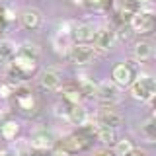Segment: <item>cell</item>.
<instances>
[{
  "label": "cell",
  "instance_id": "6da1fadb",
  "mask_svg": "<svg viewBox=\"0 0 156 156\" xmlns=\"http://www.w3.org/2000/svg\"><path fill=\"white\" fill-rule=\"evenodd\" d=\"M37 62L39 61H35V58H31V57L23 55V53L16 51L14 58L6 65V76H10L16 82H26V80H29V78L35 74Z\"/></svg>",
  "mask_w": 156,
  "mask_h": 156
},
{
  "label": "cell",
  "instance_id": "7a4b0ae2",
  "mask_svg": "<svg viewBox=\"0 0 156 156\" xmlns=\"http://www.w3.org/2000/svg\"><path fill=\"white\" fill-rule=\"evenodd\" d=\"M129 86H131V96L139 101H152V98L156 94L154 78H150V76L133 78V82H131Z\"/></svg>",
  "mask_w": 156,
  "mask_h": 156
},
{
  "label": "cell",
  "instance_id": "3957f363",
  "mask_svg": "<svg viewBox=\"0 0 156 156\" xmlns=\"http://www.w3.org/2000/svg\"><path fill=\"white\" fill-rule=\"evenodd\" d=\"M66 55L70 58V62H74V65H88V62H92L96 51H94V47H90L88 43H72V45L68 47Z\"/></svg>",
  "mask_w": 156,
  "mask_h": 156
},
{
  "label": "cell",
  "instance_id": "277c9868",
  "mask_svg": "<svg viewBox=\"0 0 156 156\" xmlns=\"http://www.w3.org/2000/svg\"><path fill=\"white\" fill-rule=\"evenodd\" d=\"M92 41H94V49L109 51V49L115 45V41H117V33L111 27L104 26L100 29H94V37H92Z\"/></svg>",
  "mask_w": 156,
  "mask_h": 156
},
{
  "label": "cell",
  "instance_id": "5b68a950",
  "mask_svg": "<svg viewBox=\"0 0 156 156\" xmlns=\"http://www.w3.org/2000/svg\"><path fill=\"white\" fill-rule=\"evenodd\" d=\"M129 26L135 33H140V35H146L154 29V18L152 14H144V12H135L129 20Z\"/></svg>",
  "mask_w": 156,
  "mask_h": 156
},
{
  "label": "cell",
  "instance_id": "8992f818",
  "mask_svg": "<svg viewBox=\"0 0 156 156\" xmlns=\"http://www.w3.org/2000/svg\"><path fill=\"white\" fill-rule=\"evenodd\" d=\"M96 98L101 101V104H115L119 101V86L111 80H105V82H100L98 84V92H96Z\"/></svg>",
  "mask_w": 156,
  "mask_h": 156
},
{
  "label": "cell",
  "instance_id": "52a82bcc",
  "mask_svg": "<svg viewBox=\"0 0 156 156\" xmlns=\"http://www.w3.org/2000/svg\"><path fill=\"white\" fill-rule=\"evenodd\" d=\"M96 123L98 125H105V127H111V129H119L123 125V115L115 109H109V107H104V109L98 111L96 115Z\"/></svg>",
  "mask_w": 156,
  "mask_h": 156
},
{
  "label": "cell",
  "instance_id": "ba28073f",
  "mask_svg": "<svg viewBox=\"0 0 156 156\" xmlns=\"http://www.w3.org/2000/svg\"><path fill=\"white\" fill-rule=\"evenodd\" d=\"M41 86L49 92H58L62 86V74L58 68H47V70L41 72V78H39Z\"/></svg>",
  "mask_w": 156,
  "mask_h": 156
},
{
  "label": "cell",
  "instance_id": "9c48e42d",
  "mask_svg": "<svg viewBox=\"0 0 156 156\" xmlns=\"http://www.w3.org/2000/svg\"><path fill=\"white\" fill-rule=\"evenodd\" d=\"M133 78H135L133 68H131L129 65H125V62L115 65L113 70H111V82H115V84L121 86V88H127L131 82H133Z\"/></svg>",
  "mask_w": 156,
  "mask_h": 156
},
{
  "label": "cell",
  "instance_id": "30bf717a",
  "mask_svg": "<svg viewBox=\"0 0 156 156\" xmlns=\"http://www.w3.org/2000/svg\"><path fill=\"white\" fill-rule=\"evenodd\" d=\"M61 146L65 150H68L70 154H78V152H82V150L88 148V140H86V136H82L78 133H72V135H66L65 139L61 140Z\"/></svg>",
  "mask_w": 156,
  "mask_h": 156
},
{
  "label": "cell",
  "instance_id": "8fae6325",
  "mask_svg": "<svg viewBox=\"0 0 156 156\" xmlns=\"http://www.w3.org/2000/svg\"><path fill=\"white\" fill-rule=\"evenodd\" d=\"M70 37L76 43H90L94 37V27L88 23H70Z\"/></svg>",
  "mask_w": 156,
  "mask_h": 156
},
{
  "label": "cell",
  "instance_id": "7c38bea8",
  "mask_svg": "<svg viewBox=\"0 0 156 156\" xmlns=\"http://www.w3.org/2000/svg\"><path fill=\"white\" fill-rule=\"evenodd\" d=\"M16 101L23 113H33V109H35V98L31 96L27 88H16Z\"/></svg>",
  "mask_w": 156,
  "mask_h": 156
},
{
  "label": "cell",
  "instance_id": "4fadbf2b",
  "mask_svg": "<svg viewBox=\"0 0 156 156\" xmlns=\"http://www.w3.org/2000/svg\"><path fill=\"white\" fill-rule=\"evenodd\" d=\"M66 121L70 125H76V127H84L88 123V111L82 107L80 104L76 105H68V111H66Z\"/></svg>",
  "mask_w": 156,
  "mask_h": 156
},
{
  "label": "cell",
  "instance_id": "5bb4252c",
  "mask_svg": "<svg viewBox=\"0 0 156 156\" xmlns=\"http://www.w3.org/2000/svg\"><path fill=\"white\" fill-rule=\"evenodd\" d=\"M20 20H22V26L26 29H37L39 26H41V12H39L37 8H26L22 12V16H20Z\"/></svg>",
  "mask_w": 156,
  "mask_h": 156
},
{
  "label": "cell",
  "instance_id": "9a60e30c",
  "mask_svg": "<svg viewBox=\"0 0 156 156\" xmlns=\"http://www.w3.org/2000/svg\"><path fill=\"white\" fill-rule=\"evenodd\" d=\"M55 144V136L47 131H37L31 136V148H39V150H49Z\"/></svg>",
  "mask_w": 156,
  "mask_h": 156
},
{
  "label": "cell",
  "instance_id": "2e32d148",
  "mask_svg": "<svg viewBox=\"0 0 156 156\" xmlns=\"http://www.w3.org/2000/svg\"><path fill=\"white\" fill-rule=\"evenodd\" d=\"M133 55H135V58H136L139 62L150 61V58L154 57V47H152V43H148V41H139V43H135Z\"/></svg>",
  "mask_w": 156,
  "mask_h": 156
},
{
  "label": "cell",
  "instance_id": "e0dca14e",
  "mask_svg": "<svg viewBox=\"0 0 156 156\" xmlns=\"http://www.w3.org/2000/svg\"><path fill=\"white\" fill-rule=\"evenodd\" d=\"M94 135L100 139V143H104V144H115V140H117L115 129L105 127V125H98V123H96V133H94Z\"/></svg>",
  "mask_w": 156,
  "mask_h": 156
},
{
  "label": "cell",
  "instance_id": "ac0fdd59",
  "mask_svg": "<svg viewBox=\"0 0 156 156\" xmlns=\"http://www.w3.org/2000/svg\"><path fill=\"white\" fill-rule=\"evenodd\" d=\"M16 51H18V47L14 45L12 41H0V65H4L6 66L10 61L14 58V55H16Z\"/></svg>",
  "mask_w": 156,
  "mask_h": 156
},
{
  "label": "cell",
  "instance_id": "d6986e66",
  "mask_svg": "<svg viewBox=\"0 0 156 156\" xmlns=\"http://www.w3.org/2000/svg\"><path fill=\"white\" fill-rule=\"evenodd\" d=\"M72 45V37H70V33H65V31H58L55 37H53V47H55V51L57 53H66L68 51V47Z\"/></svg>",
  "mask_w": 156,
  "mask_h": 156
},
{
  "label": "cell",
  "instance_id": "ffe728a7",
  "mask_svg": "<svg viewBox=\"0 0 156 156\" xmlns=\"http://www.w3.org/2000/svg\"><path fill=\"white\" fill-rule=\"evenodd\" d=\"M61 92H62V100L70 105H76L82 101V92L76 86H61Z\"/></svg>",
  "mask_w": 156,
  "mask_h": 156
},
{
  "label": "cell",
  "instance_id": "44dd1931",
  "mask_svg": "<svg viewBox=\"0 0 156 156\" xmlns=\"http://www.w3.org/2000/svg\"><path fill=\"white\" fill-rule=\"evenodd\" d=\"M140 136L146 140V143H154L156 140V125H154V117L146 119L143 125H140Z\"/></svg>",
  "mask_w": 156,
  "mask_h": 156
},
{
  "label": "cell",
  "instance_id": "7402d4cb",
  "mask_svg": "<svg viewBox=\"0 0 156 156\" xmlns=\"http://www.w3.org/2000/svg\"><path fill=\"white\" fill-rule=\"evenodd\" d=\"M0 133H2V136L6 140H12V139H16V135L20 133V125L16 121H4L2 127H0Z\"/></svg>",
  "mask_w": 156,
  "mask_h": 156
},
{
  "label": "cell",
  "instance_id": "603a6c76",
  "mask_svg": "<svg viewBox=\"0 0 156 156\" xmlns=\"http://www.w3.org/2000/svg\"><path fill=\"white\" fill-rule=\"evenodd\" d=\"M78 90L82 92L84 96H90V98H96V92H98V84L90 78H80V86Z\"/></svg>",
  "mask_w": 156,
  "mask_h": 156
},
{
  "label": "cell",
  "instance_id": "cb8c5ba5",
  "mask_svg": "<svg viewBox=\"0 0 156 156\" xmlns=\"http://www.w3.org/2000/svg\"><path fill=\"white\" fill-rule=\"evenodd\" d=\"M135 146H133V143H131L129 139H123V140H115V148H113V154L115 156H127L133 150Z\"/></svg>",
  "mask_w": 156,
  "mask_h": 156
},
{
  "label": "cell",
  "instance_id": "d4e9b609",
  "mask_svg": "<svg viewBox=\"0 0 156 156\" xmlns=\"http://www.w3.org/2000/svg\"><path fill=\"white\" fill-rule=\"evenodd\" d=\"M18 53H23V55L35 58V61H39V55H41V51H39V47L35 43H23L22 47H18Z\"/></svg>",
  "mask_w": 156,
  "mask_h": 156
},
{
  "label": "cell",
  "instance_id": "484cf974",
  "mask_svg": "<svg viewBox=\"0 0 156 156\" xmlns=\"http://www.w3.org/2000/svg\"><path fill=\"white\" fill-rule=\"evenodd\" d=\"M88 6L94 8V10H104L107 6H111V0H88Z\"/></svg>",
  "mask_w": 156,
  "mask_h": 156
},
{
  "label": "cell",
  "instance_id": "4316f807",
  "mask_svg": "<svg viewBox=\"0 0 156 156\" xmlns=\"http://www.w3.org/2000/svg\"><path fill=\"white\" fill-rule=\"evenodd\" d=\"M14 92V84H0V98L6 100V98Z\"/></svg>",
  "mask_w": 156,
  "mask_h": 156
},
{
  "label": "cell",
  "instance_id": "83f0119b",
  "mask_svg": "<svg viewBox=\"0 0 156 156\" xmlns=\"http://www.w3.org/2000/svg\"><path fill=\"white\" fill-rule=\"evenodd\" d=\"M0 156H20V152L16 148H2L0 150Z\"/></svg>",
  "mask_w": 156,
  "mask_h": 156
},
{
  "label": "cell",
  "instance_id": "f1b7e54d",
  "mask_svg": "<svg viewBox=\"0 0 156 156\" xmlns=\"http://www.w3.org/2000/svg\"><path fill=\"white\" fill-rule=\"evenodd\" d=\"M29 156H51V154H47V150H39V148H31V150H29Z\"/></svg>",
  "mask_w": 156,
  "mask_h": 156
},
{
  "label": "cell",
  "instance_id": "f546056e",
  "mask_svg": "<svg viewBox=\"0 0 156 156\" xmlns=\"http://www.w3.org/2000/svg\"><path fill=\"white\" fill-rule=\"evenodd\" d=\"M127 156H148V154L143 152V150H136V148H133V150H131V152L127 154Z\"/></svg>",
  "mask_w": 156,
  "mask_h": 156
},
{
  "label": "cell",
  "instance_id": "4dcf8cb0",
  "mask_svg": "<svg viewBox=\"0 0 156 156\" xmlns=\"http://www.w3.org/2000/svg\"><path fill=\"white\" fill-rule=\"evenodd\" d=\"M2 27H4V8L0 6V31H2Z\"/></svg>",
  "mask_w": 156,
  "mask_h": 156
},
{
  "label": "cell",
  "instance_id": "1f68e13d",
  "mask_svg": "<svg viewBox=\"0 0 156 156\" xmlns=\"http://www.w3.org/2000/svg\"><path fill=\"white\" fill-rule=\"evenodd\" d=\"M96 156H115L113 152H109V150H100V152H98Z\"/></svg>",
  "mask_w": 156,
  "mask_h": 156
},
{
  "label": "cell",
  "instance_id": "d6a6232c",
  "mask_svg": "<svg viewBox=\"0 0 156 156\" xmlns=\"http://www.w3.org/2000/svg\"><path fill=\"white\" fill-rule=\"evenodd\" d=\"M4 121H6V117H4V113H0V127H2Z\"/></svg>",
  "mask_w": 156,
  "mask_h": 156
}]
</instances>
